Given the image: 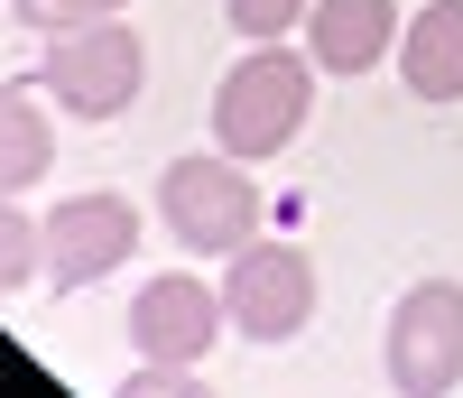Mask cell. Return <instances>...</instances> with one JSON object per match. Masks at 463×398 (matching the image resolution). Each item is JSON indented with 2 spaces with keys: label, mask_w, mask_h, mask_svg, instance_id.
Here are the masks:
<instances>
[{
  "label": "cell",
  "mask_w": 463,
  "mask_h": 398,
  "mask_svg": "<svg viewBox=\"0 0 463 398\" xmlns=\"http://www.w3.org/2000/svg\"><path fill=\"white\" fill-rule=\"evenodd\" d=\"M306 111H316V56H297L288 37H260V47H241V65L213 84V148L260 167V157H279L306 130Z\"/></svg>",
  "instance_id": "cell-1"
},
{
  "label": "cell",
  "mask_w": 463,
  "mask_h": 398,
  "mask_svg": "<svg viewBox=\"0 0 463 398\" xmlns=\"http://www.w3.org/2000/svg\"><path fill=\"white\" fill-rule=\"evenodd\" d=\"M158 223L185 260H232L241 242H260V185L232 148H195L158 176Z\"/></svg>",
  "instance_id": "cell-2"
},
{
  "label": "cell",
  "mask_w": 463,
  "mask_h": 398,
  "mask_svg": "<svg viewBox=\"0 0 463 398\" xmlns=\"http://www.w3.org/2000/svg\"><path fill=\"white\" fill-rule=\"evenodd\" d=\"M37 84L65 121H121L148 84V47L130 19H93V28H65L47 37V56H37Z\"/></svg>",
  "instance_id": "cell-3"
},
{
  "label": "cell",
  "mask_w": 463,
  "mask_h": 398,
  "mask_svg": "<svg viewBox=\"0 0 463 398\" xmlns=\"http://www.w3.org/2000/svg\"><path fill=\"white\" fill-rule=\"evenodd\" d=\"M139 251V204L130 194H65V204L37 213V288L47 297H84L93 278H111Z\"/></svg>",
  "instance_id": "cell-4"
},
{
  "label": "cell",
  "mask_w": 463,
  "mask_h": 398,
  "mask_svg": "<svg viewBox=\"0 0 463 398\" xmlns=\"http://www.w3.org/2000/svg\"><path fill=\"white\" fill-rule=\"evenodd\" d=\"M380 371L399 398L463 389V278H417L380 325Z\"/></svg>",
  "instance_id": "cell-5"
},
{
  "label": "cell",
  "mask_w": 463,
  "mask_h": 398,
  "mask_svg": "<svg viewBox=\"0 0 463 398\" xmlns=\"http://www.w3.org/2000/svg\"><path fill=\"white\" fill-rule=\"evenodd\" d=\"M222 315L241 343H297L316 325V260L297 242H241L222 260Z\"/></svg>",
  "instance_id": "cell-6"
},
{
  "label": "cell",
  "mask_w": 463,
  "mask_h": 398,
  "mask_svg": "<svg viewBox=\"0 0 463 398\" xmlns=\"http://www.w3.org/2000/svg\"><path fill=\"white\" fill-rule=\"evenodd\" d=\"M222 325H232L222 288H204L195 269H158V278H139V297H130V352L139 362H195L204 371Z\"/></svg>",
  "instance_id": "cell-7"
},
{
  "label": "cell",
  "mask_w": 463,
  "mask_h": 398,
  "mask_svg": "<svg viewBox=\"0 0 463 398\" xmlns=\"http://www.w3.org/2000/svg\"><path fill=\"white\" fill-rule=\"evenodd\" d=\"M306 56L316 74H371L380 56H399V0H316L306 10Z\"/></svg>",
  "instance_id": "cell-8"
},
{
  "label": "cell",
  "mask_w": 463,
  "mask_h": 398,
  "mask_svg": "<svg viewBox=\"0 0 463 398\" xmlns=\"http://www.w3.org/2000/svg\"><path fill=\"white\" fill-rule=\"evenodd\" d=\"M399 84L417 102H463V0H427L399 28Z\"/></svg>",
  "instance_id": "cell-9"
},
{
  "label": "cell",
  "mask_w": 463,
  "mask_h": 398,
  "mask_svg": "<svg viewBox=\"0 0 463 398\" xmlns=\"http://www.w3.org/2000/svg\"><path fill=\"white\" fill-rule=\"evenodd\" d=\"M56 167V121L28 84H0V194H28Z\"/></svg>",
  "instance_id": "cell-10"
},
{
  "label": "cell",
  "mask_w": 463,
  "mask_h": 398,
  "mask_svg": "<svg viewBox=\"0 0 463 398\" xmlns=\"http://www.w3.org/2000/svg\"><path fill=\"white\" fill-rule=\"evenodd\" d=\"M28 37H65V28H93V19H130V0H10Z\"/></svg>",
  "instance_id": "cell-11"
},
{
  "label": "cell",
  "mask_w": 463,
  "mask_h": 398,
  "mask_svg": "<svg viewBox=\"0 0 463 398\" xmlns=\"http://www.w3.org/2000/svg\"><path fill=\"white\" fill-rule=\"evenodd\" d=\"M37 278V213H19V194H0V297H19Z\"/></svg>",
  "instance_id": "cell-12"
},
{
  "label": "cell",
  "mask_w": 463,
  "mask_h": 398,
  "mask_svg": "<svg viewBox=\"0 0 463 398\" xmlns=\"http://www.w3.org/2000/svg\"><path fill=\"white\" fill-rule=\"evenodd\" d=\"M306 10H316V0H222V19L241 28V47H260V37H288V28H306Z\"/></svg>",
  "instance_id": "cell-13"
},
{
  "label": "cell",
  "mask_w": 463,
  "mask_h": 398,
  "mask_svg": "<svg viewBox=\"0 0 463 398\" xmlns=\"http://www.w3.org/2000/svg\"><path fill=\"white\" fill-rule=\"evenodd\" d=\"M111 398H213V389H204L195 362H139V371H121Z\"/></svg>",
  "instance_id": "cell-14"
}]
</instances>
